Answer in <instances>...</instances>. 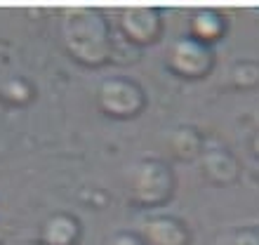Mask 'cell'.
<instances>
[{"mask_svg":"<svg viewBox=\"0 0 259 245\" xmlns=\"http://www.w3.org/2000/svg\"><path fill=\"white\" fill-rule=\"evenodd\" d=\"M62 40L68 55L88 66H99L111 55V31L99 10L73 7L62 17Z\"/></svg>","mask_w":259,"mask_h":245,"instance_id":"1","label":"cell"},{"mask_svg":"<svg viewBox=\"0 0 259 245\" xmlns=\"http://www.w3.org/2000/svg\"><path fill=\"white\" fill-rule=\"evenodd\" d=\"M130 198L139 205H160L172 193V172L160 160H142L130 168Z\"/></svg>","mask_w":259,"mask_h":245,"instance_id":"2","label":"cell"},{"mask_svg":"<svg viewBox=\"0 0 259 245\" xmlns=\"http://www.w3.org/2000/svg\"><path fill=\"white\" fill-rule=\"evenodd\" d=\"M97 102L104 113L116 118H130L137 116L144 106V92L142 88L125 78H109L99 85Z\"/></svg>","mask_w":259,"mask_h":245,"instance_id":"3","label":"cell"},{"mask_svg":"<svg viewBox=\"0 0 259 245\" xmlns=\"http://www.w3.org/2000/svg\"><path fill=\"white\" fill-rule=\"evenodd\" d=\"M167 66L177 75L200 78L212 68V50L191 35H184L172 43L167 52Z\"/></svg>","mask_w":259,"mask_h":245,"instance_id":"4","label":"cell"},{"mask_svg":"<svg viewBox=\"0 0 259 245\" xmlns=\"http://www.w3.org/2000/svg\"><path fill=\"white\" fill-rule=\"evenodd\" d=\"M120 28L127 40L137 43V45H146L153 43L160 33V17L158 10L153 7H144V5H135V7H125L120 12Z\"/></svg>","mask_w":259,"mask_h":245,"instance_id":"5","label":"cell"},{"mask_svg":"<svg viewBox=\"0 0 259 245\" xmlns=\"http://www.w3.org/2000/svg\"><path fill=\"white\" fill-rule=\"evenodd\" d=\"M144 245H189V229L175 217H153L142 229Z\"/></svg>","mask_w":259,"mask_h":245,"instance_id":"6","label":"cell"},{"mask_svg":"<svg viewBox=\"0 0 259 245\" xmlns=\"http://www.w3.org/2000/svg\"><path fill=\"white\" fill-rule=\"evenodd\" d=\"M203 175L212 184H231L238 177V163L226 149H210L203 156Z\"/></svg>","mask_w":259,"mask_h":245,"instance_id":"7","label":"cell"},{"mask_svg":"<svg viewBox=\"0 0 259 245\" xmlns=\"http://www.w3.org/2000/svg\"><path fill=\"white\" fill-rule=\"evenodd\" d=\"M78 233H80L78 219L59 212V215H52V217L42 224L40 243L42 245H75Z\"/></svg>","mask_w":259,"mask_h":245,"instance_id":"8","label":"cell"},{"mask_svg":"<svg viewBox=\"0 0 259 245\" xmlns=\"http://www.w3.org/2000/svg\"><path fill=\"white\" fill-rule=\"evenodd\" d=\"M189 28H191V38L200 43H212L217 40L222 31H224V19L219 17L214 10H198L196 14L189 21Z\"/></svg>","mask_w":259,"mask_h":245,"instance_id":"9","label":"cell"},{"mask_svg":"<svg viewBox=\"0 0 259 245\" xmlns=\"http://www.w3.org/2000/svg\"><path fill=\"white\" fill-rule=\"evenodd\" d=\"M231 80L238 90H254L259 85V61H238L231 68Z\"/></svg>","mask_w":259,"mask_h":245,"instance_id":"10","label":"cell"},{"mask_svg":"<svg viewBox=\"0 0 259 245\" xmlns=\"http://www.w3.org/2000/svg\"><path fill=\"white\" fill-rule=\"evenodd\" d=\"M219 245H259V226H240L219 240Z\"/></svg>","mask_w":259,"mask_h":245,"instance_id":"11","label":"cell"},{"mask_svg":"<svg viewBox=\"0 0 259 245\" xmlns=\"http://www.w3.org/2000/svg\"><path fill=\"white\" fill-rule=\"evenodd\" d=\"M0 95L5 97L7 102L21 104V102H26L28 97H31V88H28V85L21 80V78H12V80H7L5 85H3Z\"/></svg>","mask_w":259,"mask_h":245,"instance_id":"12","label":"cell"},{"mask_svg":"<svg viewBox=\"0 0 259 245\" xmlns=\"http://www.w3.org/2000/svg\"><path fill=\"white\" fill-rule=\"evenodd\" d=\"M106 245H144L142 236H137V233H127V231H120V233H113Z\"/></svg>","mask_w":259,"mask_h":245,"instance_id":"13","label":"cell"},{"mask_svg":"<svg viewBox=\"0 0 259 245\" xmlns=\"http://www.w3.org/2000/svg\"><path fill=\"white\" fill-rule=\"evenodd\" d=\"M250 149H252V153L259 158V123H257V128H254V132H252V139H250Z\"/></svg>","mask_w":259,"mask_h":245,"instance_id":"14","label":"cell"},{"mask_svg":"<svg viewBox=\"0 0 259 245\" xmlns=\"http://www.w3.org/2000/svg\"><path fill=\"white\" fill-rule=\"evenodd\" d=\"M26 245H42V243H26Z\"/></svg>","mask_w":259,"mask_h":245,"instance_id":"15","label":"cell"}]
</instances>
